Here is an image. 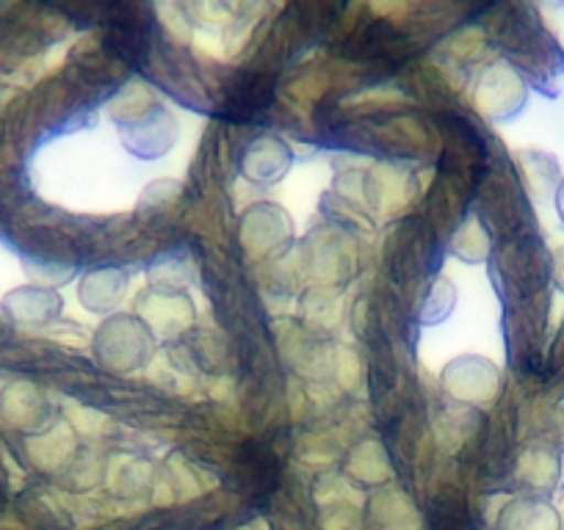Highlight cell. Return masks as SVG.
<instances>
[]
</instances>
